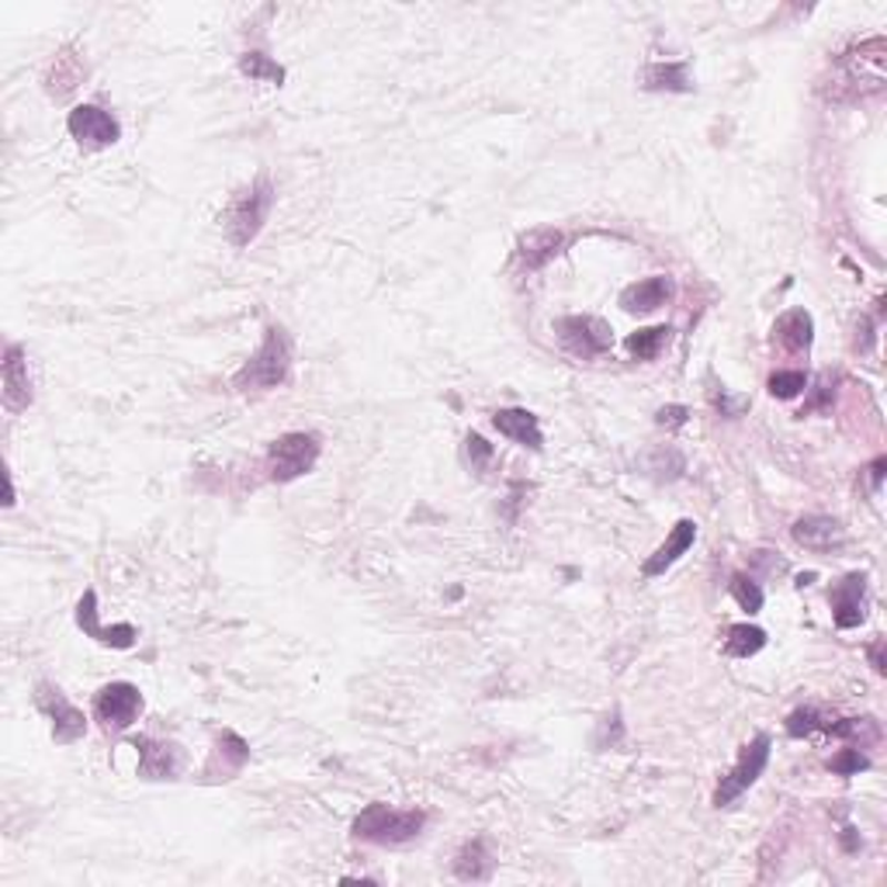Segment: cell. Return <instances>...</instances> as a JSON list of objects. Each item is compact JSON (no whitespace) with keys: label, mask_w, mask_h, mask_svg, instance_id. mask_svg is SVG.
I'll list each match as a JSON object with an SVG mask.
<instances>
[{"label":"cell","mask_w":887,"mask_h":887,"mask_svg":"<svg viewBox=\"0 0 887 887\" xmlns=\"http://www.w3.org/2000/svg\"><path fill=\"white\" fill-rule=\"evenodd\" d=\"M70 135L80 142L83 150H108L122 139V125L114 114H108L98 104H77L67 119Z\"/></svg>","instance_id":"obj_9"},{"label":"cell","mask_w":887,"mask_h":887,"mask_svg":"<svg viewBox=\"0 0 887 887\" xmlns=\"http://www.w3.org/2000/svg\"><path fill=\"white\" fill-rule=\"evenodd\" d=\"M215 759H222V774H240V769L246 766V759H250V746L236 732H222Z\"/></svg>","instance_id":"obj_27"},{"label":"cell","mask_w":887,"mask_h":887,"mask_svg":"<svg viewBox=\"0 0 887 887\" xmlns=\"http://www.w3.org/2000/svg\"><path fill=\"white\" fill-rule=\"evenodd\" d=\"M4 406L11 413H21L32 406V375H28V361L18 343H8L4 351Z\"/></svg>","instance_id":"obj_16"},{"label":"cell","mask_w":887,"mask_h":887,"mask_svg":"<svg viewBox=\"0 0 887 887\" xmlns=\"http://www.w3.org/2000/svg\"><path fill=\"white\" fill-rule=\"evenodd\" d=\"M694 541H697V524H694V521H676V527L669 531V541H666V545L642 565V576H645V579L663 576V572H666L669 565L679 562V555H686V552L694 548Z\"/></svg>","instance_id":"obj_19"},{"label":"cell","mask_w":887,"mask_h":887,"mask_svg":"<svg viewBox=\"0 0 887 887\" xmlns=\"http://www.w3.org/2000/svg\"><path fill=\"white\" fill-rule=\"evenodd\" d=\"M292 371V336L281 326H268L264 343L256 347V354L233 375L236 392H268L284 385Z\"/></svg>","instance_id":"obj_1"},{"label":"cell","mask_w":887,"mask_h":887,"mask_svg":"<svg viewBox=\"0 0 887 887\" xmlns=\"http://www.w3.org/2000/svg\"><path fill=\"white\" fill-rule=\"evenodd\" d=\"M555 333L562 340V347L568 354H576L583 361H593V357H604L611 347H614V333L604 320L596 316H562L555 323Z\"/></svg>","instance_id":"obj_7"},{"label":"cell","mask_w":887,"mask_h":887,"mask_svg":"<svg viewBox=\"0 0 887 887\" xmlns=\"http://www.w3.org/2000/svg\"><path fill=\"white\" fill-rule=\"evenodd\" d=\"M836 714H825L818 707H797L790 718H787V735L794 738H805V735H828L833 728Z\"/></svg>","instance_id":"obj_23"},{"label":"cell","mask_w":887,"mask_h":887,"mask_svg":"<svg viewBox=\"0 0 887 887\" xmlns=\"http://www.w3.org/2000/svg\"><path fill=\"white\" fill-rule=\"evenodd\" d=\"M562 246H565V236L558 233V229L541 225V229H531V233L521 236L517 253H521V264L527 271H537V268H545L548 261H555V256L562 253Z\"/></svg>","instance_id":"obj_20"},{"label":"cell","mask_w":887,"mask_h":887,"mask_svg":"<svg viewBox=\"0 0 887 887\" xmlns=\"http://www.w3.org/2000/svg\"><path fill=\"white\" fill-rule=\"evenodd\" d=\"M493 867H496V860H493L490 846H485V839L465 843L462 849H457V856H454V874L462 877V880H490L493 877Z\"/></svg>","instance_id":"obj_21"},{"label":"cell","mask_w":887,"mask_h":887,"mask_svg":"<svg viewBox=\"0 0 887 887\" xmlns=\"http://www.w3.org/2000/svg\"><path fill=\"white\" fill-rule=\"evenodd\" d=\"M808 375L805 371H797V367H790V371H774V375H769V382H766V389H769V395L774 399H797L800 392H808Z\"/></svg>","instance_id":"obj_28"},{"label":"cell","mask_w":887,"mask_h":887,"mask_svg":"<svg viewBox=\"0 0 887 887\" xmlns=\"http://www.w3.org/2000/svg\"><path fill=\"white\" fill-rule=\"evenodd\" d=\"M769 735H756L753 742H746L735 759V766L728 769V774L718 780V787H714V808H728L735 797L746 794L759 777H763V769L769 763Z\"/></svg>","instance_id":"obj_6"},{"label":"cell","mask_w":887,"mask_h":887,"mask_svg":"<svg viewBox=\"0 0 887 887\" xmlns=\"http://www.w3.org/2000/svg\"><path fill=\"white\" fill-rule=\"evenodd\" d=\"M465 451H468V462H472V468H485L493 462V444H485L478 434H468V441H465Z\"/></svg>","instance_id":"obj_31"},{"label":"cell","mask_w":887,"mask_h":887,"mask_svg":"<svg viewBox=\"0 0 887 887\" xmlns=\"http://www.w3.org/2000/svg\"><path fill=\"white\" fill-rule=\"evenodd\" d=\"M271 209H274V184H271L268 174H261L250 188H243L233 198V202H229V209H225L222 225H225L229 243L240 246V250L250 246L256 236H261V229H264Z\"/></svg>","instance_id":"obj_3"},{"label":"cell","mask_w":887,"mask_h":887,"mask_svg":"<svg viewBox=\"0 0 887 887\" xmlns=\"http://www.w3.org/2000/svg\"><path fill=\"white\" fill-rule=\"evenodd\" d=\"M722 648L732 659H749V655H759L766 648V632L756 624H732L725 632Z\"/></svg>","instance_id":"obj_22"},{"label":"cell","mask_w":887,"mask_h":887,"mask_svg":"<svg viewBox=\"0 0 887 887\" xmlns=\"http://www.w3.org/2000/svg\"><path fill=\"white\" fill-rule=\"evenodd\" d=\"M828 385H833V379L822 375V379H818V385H815V389H818V392H815V403H808V410H818V406H825V403H828V395H833V389H828Z\"/></svg>","instance_id":"obj_33"},{"label":"cell","mask_w":887,"mask_h":887,"mask_svg":"<svg viewBox=\"0 0 887 887\" xmlns=\"http://www.w3.org/2000/svg\"><path fill=\"white\" fill-rule=\"evenodd\" d=\"M790 537L797 541L800 548H808V552H839L846 545V527L836 517H822V513H812V517H797L794 521Z\"/></svg>","instance_id":"obj_13"},{"label":"cell","mask_w":887,"mask_h":887,"mask_svg":"<svg viewBox=\"0 0 887 887\" xmlns=\"http://www.w3.org/2000/svg\"><path fill=\"white\" fill-rule=\"evenodd\" d=\"M728 589H732V596L738 599V607L746 614H759L763 611V589L749 576H742V572H738V576H732Z\"/></svg>","instance_id":"obj_29"},{"label":"cell","mask_w":887,"mask_h":887,"mask_svg":"<svg viewBox=\"0 0 887 887\" xmlns=\"http://www.w3.org/2000/svg\"><path fill=\"white\" fill-rule=\"evenodd\" d=\"M686 416H691V410H686V406H663L659 413H655V423L666 426V431H679V426L686 423Z\"/></svg>","instance_id":"obj_32"},{"label":"cell","mask_w":887,"mask_h":887,"mask_svg":"<svg viewBox=\"0 0 887 887\" xmlns=\"http://www.w3.org/2000/svg\"><path fill=\"white\" fill-rule=\"evenodd\" d=\"M870 766V759L856 749V746H849V749H839L833 759H828V769H833V774H839V777H853V774H860V769H867Z\"/></svg>","instance_id":"obj_30"},{"label":"cell","mask_w":887,"mask_h":887,"mask_svg":"<svg viewBox=\"0 0 887 887\" xmlns=\"http://www.w3.org/2000/svg\"><path fill=\"white\" fill-rule=\"evenodd\" d=\"M812 340H815V320H812V312H805V309H790L774 323V343L784 354H794V357L808 354Z\"/></svg>","instance_id":"obj_17"},{"label":"cell","mask_w":887,"mask_h":887,"mask_svg":"<svg viewBox=\"0 0 887 887\" xmlns=\"http://www.w3.org/2000/svg\"><path fill=\"white\" fill-rule=\"evenodd\" d=\"M94 714L104 732H125L142 714V694L132 683H108L94 697Z\"/></svg>","instance_id":"obj_10"},{"label":"cell","mask_w":887,"mask_h":887,"mask_svg":"<svg viewBox=\"0 0 887 887\" xmlns=\"http://www.w3.org/2000/svg\"><path fill=\"white\" fill-rule=\"evenodd\" d=\"M884 468H887V457H877V462L870 465V482H874V490H880V482H884Z\"/></svg>","instance_id":"obj_35"},{"label":"cell","mask_w":887,"mask_h":887,"mask_svg":"<svg viewBox=\"0 0 887 887\" xmlns=\"http://www.w3.org/2000/svg\"><path fill=\"white\" fill-rule=\"evenodd\" d=\"M669 340V326H648V330H638V333H632L627 336V354L632 357H638V361H652L655 354L663 351V343Z\"/></svg>","instance_id":"obj_26"},{"label":"cell","mask_w":887,"mask_h":887,"mask_svg":"<svg viewBox=\"0 0 887 887\" xmlns=\"http://www.w3.org/2000/svg\"><path fill=\"white\" fill-rule=\"evenodd\" d=\"M240 73L243 77H250V80H261V83H284V67L281 63H274L271 56H264V52H243L240 56Z\"/></svg>","instance_id":"obj_25"},{"label":"cell","mask_w":887,"mask_h":887,"mask_svg":"<svg viewBox=\"0 0 887 887\" xmlns=\"http://www.w3.org/2000/svg\"><path fill=\"white\" fill-rule=\"evenodd\" d=\"M828 599H833L836 627H843V632L860 627L867 621V576L864 572H849V576H843L833 589H828Z\"/></svg>","instance_id":"obj_11"},{"label":"cell","mask_w":887,"mask_h":887,"mask_svg":"<svg viewBox=\"0 0 887 887\" xmlns=\"http://www.w3.org/2000/svg\"><path fill=\"white\" fill-rule=\"evenodd\" d=\"M139 749V777L142 780H174L181 774V753L170 742L135 738Z\"/></svg>","instance_id":"obj_14"},{"label":"cell","mask_w":887,"mask_h":887,"mask_svg":"<svg viewBox=\"0 0 887 887\" xmlns=\"http://www.w3.org/2000/svg\"><path fill=\"white\" fill-rule=\"evenodd\" d=\"M676 299V281L666 278V274H652V278H642L635 284H627L621 292V309L627 312H655L663 309Z\"/></svg>","instance_id":"obj_15"},{"label":"cell","mask_w":887,"mask_h":887,"mask_svg":"<svg viewBox=\"0 0 887 887\" xmlns=\"http://www.w3.org/2000/svg\"><path fill=\"white\" fill-rule=\"evenodd\" d=\"M645 88L648 91H691V77H686V63H652L645 70Z\"/></svg>","instance_id":"obj_24"},{"label":"cell","mask_w":887,"mask_h":887,"mask_svg":"<svg viewBox=\"0 0 887 887\" xmlns=\"http://www.w3.org/2000/svg\"><path fill=\"white\" fill-rule=\"evenodd\" d=\"M320 437L316 434H281L278 441H271L268 447V478L271 482H292L302 478L305 472H312V465L320 462Z\"/></svg>","instance_id":"obj_5"},{"label":"cell","mask_w":887,"mask_h":887,"mask_svg":"<svg viewBox=\"0 0 887 887\" xmlns=\"http://www.w3.org/2000/svg\"><path fill=\"white\" fill-rule=\"evenodd\" d=\"M36 704L39 710L46 714V718L52 722V738H56V746H73L77 738L88 735V718H83V710L73 707L67 700V694L60 691V686H52V683H39L36 686Z\"/></svg>","instance_id":"obj_8"},{"label":"cell","mask_w":887,"mask_h":887,"mask_svg":"<svg viewBox=\"0 0 887 887\" xmlns=\"http://www.w3.org/2000/svg\"><path fill=\"white\" fill-rule=\"evenodd\" d=\"M77 624H80V632H83V635L94 638V642H101V645H108V648H132L135 638H139V632H135L132 624L101 627V621H98V593H94V589H88V593L80 596V604H77Z\"/></svg>","instance_id":"obj_12"},{"label":"cell","mask_w":887,"mask_h":887,"mask_svg":"<svg viewBox=\"0 0 887 887\" xmlns=\"http://www.w3.org/2000/svg\"><path fill=\"white\" fill-rule=\"evenodd\" d=\"M867 655H870V666H874V673H880V676H884V669H887V666H884V642L877 638V642L870 645V652H867Z\"/></svg>","instance_id":"obj_34"},{"label":"cell","mask_w":887,"mask_h":887,"mask_svg":"<svg viewBox=\"0 0 887 887\" xmlns=\"http://www.w3.org/2000/svg\"><path fill=\"white\" fill-rule=\"evenodd\" d=\"M884 52H887V42L884 39H867L860 46L846 49L843 56H836L833 98H839L843 88H849L846 98L880 94V88H884Z\"/></svg>","instance_id":"obj_2"},{"label":"cell","mask_w":887,"mask_h":887,"mask_svg":"<svg viewBox=\"0 0 887 887\" xmlns=\"http://www.w3.org/2000/svg\"><path fill=\"white\" fill-rule=\"evenodd\" d=\"M493 426L510 437V441H517L531 451H541L545 447V434H541V423L531 410H521V406H510V410H496L493 413Z\"/></svg>","instance_id":"obj_18"},{"label":"cell","mask_w":887,"mask_h":887,"mask_svg":"<svg viewBox=\"0 0 887 887\" xmlns=\"http://www.w3.org/2000/svg\"><path fill=\"white\" fill-rule=\"evenodd\" d=\"M426 825V812H403V808H389L382 800L367 805L354 818V836L361 843H375V846H403L413 843Z\"/></svg>","instance_id":"obj_4"}]
</instances>
